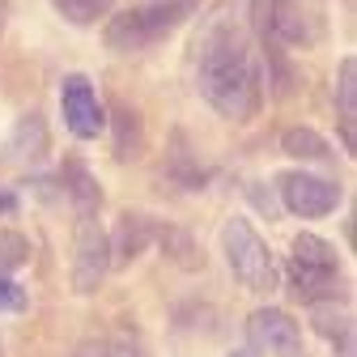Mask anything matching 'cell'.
Returning a JSON list of instances; mask_svg holds the SVG:
<instances>
[{
  "instance_id": "ba28073f",
  "label": "cell",
  "mask_w": 357,
  "mask_h": 357,
  "mask_svg": "<svg viewBox=\"0 0 357 357\" xmlns=\"http://www.w3.org/2000/svg\"><path fill=\"white\" fill-rule=\"evenodd\" d=\"M247 344L255 353H268V357H298L302 353V332L298 324L285 315V310L268 306V310H255V315L247 319Z\"/></svg>"
},
{
  "instance_id": "5b68a950",
  "label": "cell",
  "mask_w": 357,
  "mask_h": 357,
  "mask_svg": "<svg viewBox=\"0 0 357 357\" xmlns=\"http://www.w3.org/2000/svg\"><path fill=\"white\" fill-rule=\"evenodd\" d=\"M111 273V243L98 226V213H77V238H73V289L94 294Z\"/></svg>"
},
{
  "instance_id": "4fadbf2b",
  "label": "cell",
  "mask_w": 357,
  "mask_h": 357,
  "mask_svg": "<svg viewBox=\"0 0 357 357\" xmlns=\"http://www.w3.org/2000/svg\"><path fill=\"white\" fill-rule=\"evenodd\" d=\"M281 149L298 162H328L332 158V145L319 137L315 128H289L285 137H281Z\"/></svg>"
},
{
  "instance_id": "9a60e30c",
  "label": "cell",
  "mask_w": 357,
  "mask_h": 357,
  "mask_svg": "<svg viewBox=\"0 0 357 357\" xmlns=\"http://www.w3.org/2000/svg\"><path fill=\"white\" fill-rule=\"evenodd\" d=\"M52 5L68 26H94L115 9V0H52Z\"/></svg>"
},
{
  "instance_id": "ffe728a7",
  "label": "cell",
  "mask_w": 357,
  "mask_h": 357,
  "mask_svg": "<svg viewBox=\"0 0 357 357\" xmlns=\"http://www.w3.org/2000/svg\"><path fill=\"white\" fill-rule=\"evenodd\" d=\"M230 357H264V353H255V349H251V344H243V349H234V353H230Z\"/></svg>"
},
{
  "instance_id": "30bf717a",
  "label": "cell",
  "mask_w": 357,
  "mask_h": 357,
  "mask_svg": "<svg viewBox=\"0 0 357 357\" xmlns=\"http://www.w3.org/2000/svg\"><path fill=\"white\" fill-rule=\"evenodd\" d=\"M336 115H340V137L344 149H357V60H340V81H336Z\"/></svg>"
},
{
  "instance_id": "44dd1931",
  "label": "cell",
  "mask_w": 357,
  "mask_h": 357,
  "mask_svg": "<svg viewBox=\"0 0 357 357\" xmlns=\"http://www.w3.org/2000/svg\"><path fill=\"white\" fill-rule=\"evenodd\" d=\"M13 208V196H5V192H0V213H9Z\"/></svg>"
},
{
  "instance_id": "3957f363",
  "label": "cell",
  "mask_w": 357,
  "mask_h": 357,
  "mask_svg": "<svg viewBox=\"0 0 357 357\" xmlns=\"http://www.w3.org/2000/svg\"><path fill=\"white\" fill-rule=\"evenodd\" d=\"M289 289L306 306L344 298L340 259H336V247L328 238H319V234H298L294 238V247H289Z\"/></svg>"
},
{
  "instance_id": "8fae6325",
  "label": "cell",
  "mask_w": 357,
  "mask_h": 357,
  "mask_svg": "<svg viewBox=\"0 0 357 357\" xmlns=\"http://www.w3.org/2000/svg\"><path fill=\"white\" fill-rule=\"evenodd\" d=\"M153 238V221L141 217V213H123L119 217V226H115V238L111 243V264H128V259H137Z\"/></svg>"
},
{
  "instance_id": "d6986e66",
  "label": "cell",
  "mask_w": 357,
  "mask_h": 357,
  "mask_svg": "<svg viewBox=\"0 0 357 357\" xmlns=\"http://www.w3.org/2000/svg\"><path fill=\"white\" fill-rule=\"evenodd\" d=\"M22 306H26L22 285H13L9 277H0V315H5V310H22Z\"/></svg>"
},
{
  "instance_id": "6da1fadb",
  "label": "cell",
  "mask_w": 357,
  "mask_h": 357,
  "mask_svg": "<svg viewBox=\"0 0 357 357\" xmlns=\"http://www.w3.org/2000/svg\"><path fill=\"white\" fill-rule=\"evenodd\" d=\"M259 17H264V0H217L200 17V30L192 38L196 89L217 115L234 123L255 119L264 102V77L255 60Z\"/></svg>"
},
{
  "instance_id": "7c38bea8",
  "label": "cell",
  "mask_w": 357,
  "mask_h": 357,
  "mask_svg": "<svg viewBox=\"0 0 357 357\" xmlns=\"http://www.w3.org/2000/svg\"><path fill=\"white\" fill-rule=\"evenodd\" d=\"M5 153H9V162H38L43 153H47V128H43V119L38 115H26L22 123H17V132L9 137V145H5Z\"/></svg>"
},
{
  "instance_id": "e0dca14e",
  "label": "cell",
  "mask_w": 357,
  "mask_h": 357,
  "mask_svg": "<svg viewBox=\"0 0 357 357\" xmlns=\"http://www.w3.org/2000/svg\"><path fill=\"white\" fill-rule=\"evenodd\" d=\"M26 259H30V243L17 230H0V277L17 273Z\"/></svg>"
},
{
  "instance_id": "7a4b0ae2",
  "label": "cell",
  "mask_w": 357,
  "mask_h": 357,
  "mask_svg": "<svg viewBox=\"0 0 357 357\" xmlns=\"http://www.w3.org/2000/svg\"><path fill=\"white\" fill-rule=\"evenodd\" d=\"M192 9L196 0H153V5H141V9H123L107 22L102 38L115 56H141L158 47L166 34H174Z\"/></svg>"
},
{
  "instance_id": "ac0fdd59",
  "label": "cell",
  "mask_w": 357,
  "mask_h": 357,
  "mask_svg": "<svg viewBox=\"0 0 357 357\" xmlns=\"http://www.w3.org/2000/svg\"><path fill=\"white\" fill-rule=\"evenodd\" d=\"M115 119H119V141H115V158L119 162H128L132 153H128V137H132V145H141V128H137V111H128V107H119L115 111Z\"/></svg>"
},
{
  "instance_id": "5bb4252c",
  "label": "cell",
  "mask_w": 357,
  "mask_h": 357,
  "mask_svg": "<svg viewBox=\"0 0 357 357\" xmlns=\"http://www.w3.org/2000/svg\"><path fill=\"white\" fill-rule=\"evenodd\" d=\"M64 188H68V196H73L77 213H98L102 192H98L94 178H89V170H85V166H77V162H68V166H64Z\"/></svg>"
},
{
  "instance_id": "9c48e42d",
  "label": "cell",
  "mask_w": 357,
  "mask_h": 357,
  "mask_svg": "<svg viewBox=\"0 0 357 357\" xmlns=\"http://www.w3.org/2000/svg\"><path fill=\"white\" fill-rule=\"evenodd\" d=\"M259 34H273L277 43H289V47H298V43L310 38V26H306V13L298 0H268L264 5V22H259Z\"/></svg>"
},
{
  "instance_id": "277c9868",
  "label": "cell",
  "mask_w": 357,
  "mask_h": 357,
  "mask_svg": "<svg viewBox=\"0 0 357 357\" xmlns=\"http://www.w3.org/2000/svg\"><path fill=\"white\" fill-rule=\"evenodd\" d=\"M221 255H226L230 273L251 289V294H273L281 281V268L277 255L268 251V243L255 234V226L247 217H230L221 226Z\"/></svg>"
},
{
  "instance_id": "8992f818",
  "label": "cell",
  "mask_w": 357,
  "mask_h": 357,
  "mask_svg": "<svg viewBox=\"0 0 357 357\" xmlns=\"http://www.w3.org/2000/svg\"><path fill=\"white\" fill-rule=\"evenodd\" d=\"M277 192H281V204H285L294 217H328V213H336V204H340V188L332 183V178L306 174V170H285V174H277Z\"/></svg>"
},
{
  "instance_id": "2e32d148",
  "label": "cell",
  "mask_w": 357,
  "mask_h": 357,
  "mask_svg": "<svg viewBox=\"0 0 357 357\" xmlns=\"http://www.w3.org/2000/svg\"><path fill=\"white\" fill-rule=\"evenodd\" d=\"M73 357H145V349L132 344L128 336H98V340H85Z\"/></svg>"
},
{
  "instance_id": "52a82bcc",
  "label": "cell",
  "mask_w": 357,
  "mask_h": 357,
  "mask_svg": "<svg viewBox=\"0 0 357 357\" xmlns=\"http://www.w3.org/2000/svg\"><path fill=\"white\" fill-rule=\"evenodd\" d=\"M60 115L77 141H94L107 128V111L94 94V85H89V77H81V73H68L60 81Z\"/></svg>"
}]
</instances>
